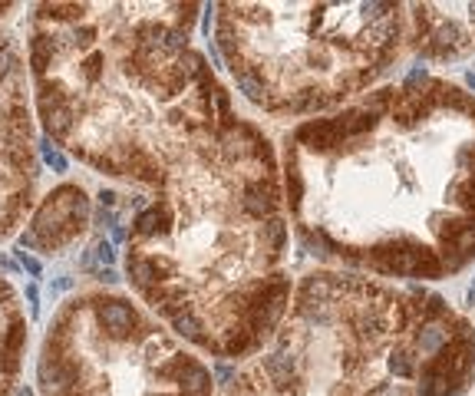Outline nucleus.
Returning a JSON list of instances; mask_svg holds the SVG:
<instances>
[{"instance_id":"nucleus-1","label":"nucleus","mask_w":475,"mask_h":396,"mask_svg":"<svg viewBox=\"0 0 475 396\" xmlns=\"http://www.w3.org/2000/svg\"><path fill=\"white\" fill-rule=\"evenodd\" d=\"M195 24L198 3H40L26 73L47 139L106 178L155 188L231 116Z\"/></svg>"},{"instance_id":"nucleus-2","label":"nucleus","mask_w":475,"mask_h":396,"mask_svg":"<svg viewBox=\"0 0 475 396\" xmlns=\"http://www.w3.org/2000/svg\"><path fill=\"white\" fill-rule=\"evenodd\" d=\"M274 148L228 116L155 185L125 231L132 297L215 357H244L288 314Z\"/></svg>"},{"instance_id":"nucleus-3","label":"nucleus","mask_w":475,"mask_h":396,"mask_svg":"<svg viewBox=\"0 0 475 396\" xmlns=\"http://www.w3.org/2000/svg\"><path fill=\"white\" fill-rule=\"evenodd\" d=\"M396 37L389 3H218L215 47L244 96L274 112H317L363 86Z\"/></svg>"},{"instance_id":"nucleus-4","label":"nucleus","mask_w":475,"mask_h":396,"mask_svg":"<svg viewBox=\"0 0 475 396\" xmlns=\"http://www.w3.org/2000/svg\"><path fill=\"white\" fill-rule=\"evenodd\" d=\"M40 396H212V370L132 294L83 287L37 350Z\"/></svg>"},{"instance_id":"nucleus-5","label":"nucleus","mask_w":475,"mask_h":396,"mask_svg":"<svg viewBox=\"0 0 475 396\" xmlns=\"http://www.w3.org/2000/svg\"><path fill=\"white\" fill-rule=\"evenodd\" d=\"M37 182V112L26 56L10 30H0V241L26 224Z\"/></svg>"},{"instance_id":"nucleus-6","label":"nucleus","mask_w":475,"mask_h":396,"mask_svg":"<svg viewBox=\"0 0 475 396\" xmlns=\"http://www.w3.org/2000/svg\"><path fill=\"white\" fill-rule=\"evenodd\" d=\"M93 205H89L86 188L79 182H60L40 198L24 228V245L43 258L63 254L86 235Z\"/></svg>"},{"instance_id":"nucleus-7","label":"nucleus","mask_w":475,"mask_h":396,"mask_svg":"<svg viewBox=\"0 0 475 396\" xmlns=\"http://www.w3.org/2000/svg\"><path fill=\"white\" fill-rule=\"evenodd\" d=\"M26 344H30V321L24 300L0 271V396H13L20 370H24Z\"/></svg>"},{"instance_id":"nucleus-8","label":"nucleus","mask_w":475,"mask_h":396,"mask_svg":"<svg viewBox=\"0 0 475 396\" xmlns=\"http://www.w3.org/2000/svg\"><path fill=\"white\" fill-rule=\"evenodd\" d=\"M360 261L383 274H406V277H439L442 261L436 251H429L413 241H376Z\"/></svg>"},{"instance_id":"nucleus-9","label":"nucleus","mask_w":475,"mask_h":396,"mask_svg":"<svg viewBox=\"0 0 475 396\" xmlns=\"http://www.w3.org/2000/svg\"><path fill=\"white\" fill-rule=\"evenodd\" d=\"M452 228L442 231V238L452 245V251H459V258L475 254V222H449Z\"/></svg>"},{"instance_id":"nucleus-10","label":"nucleus","mask_w":475,"mask_h":396,"mask_svg":"<svg viewBox=\"0 0 475 396\" xmlns=\"http://www.w3.org/2000/svg\"><path fill=\"white\" fill-rule=\"evenodd\" d=\"M452 386H455V380H452V376H446L436 363H429V370L423 373V383H419V393H423V396H449Z\"/></svg>"},{"instance_id":"nucleus-11","label":"nucleus","mask_w":475,"mask_h":396,"mask_svg":"<svg viewBox=\"0 0 475 396\" xmlns=\"http://www.w3.org/2000/svg\"><path fill=\"white\" fill-rule=\"evenodd\" d=\"M387 363H389V370L396 373V376H413V370H416L410 350H400V346H396V350L387 357Z\"/></svg>"},{"instance_id":"nucleus-12","label":"nucleus","mask_w":475,"mask_h":396,"mask_svg":"<svg viewBox=\"0 0 475 396\" xmlns=\"http://www.w3.org/2000/svg\"><path fill=\"white\" fill-rule=\"evenodd\" d=\"M462 40H465V33H462V26L459 24H449V26H442L436 33V50H455V47H462Z\"/></svg>"},{"instance_id":"nucleus-13","label":"nucleus","mask_w":475,"mask_h":396,"mask_svg":"<svg viewBox=\"0 0 475 396\" xmlns=\"http://www.w3.org/2000/svg\"><path fill=\"white\" fill-rule=\"evenodd\" d=\"M442 330H436V327H426V334L419 330V344H423V350H429V353H436L439 346H442Z\"/></svg>"},{"instance_id":"nucleus-14","label":"nucleus","mask_w":475,"mask_h":396,"mask_svg":"<svg viewBox=\"0 0 475 396\" xmlns=\"http://www.w3.org/2000/svg\"><path fill=\"white\" fill-rule=\"evenodd\" d=\"M462 205H465V208H472V211H475V182L462 192Z\"/></svg>"},{"instance_id":"nucleus-15","label":"nucleus","mask_w":475,"mask_h":396,"mask_svg":"<svg viewBox=\"0 0 475 396\" xmlns=\"http://www.w3.org/2000/svg\"><path fill=\"white\" fill-rule=\"evenodd\" d=\"M426 314H429V317L442 314V300H439V297H429V307H426Z\"/></svg>"},{"instance_id":"nucleus-16","label":"nucleus","mask_w":475,"mask_h":396,"mask_svg":"<svg viewBox=\"0 0 475 396\" xmlns=\"http://www.w3.org/2000/svg\"><path fill=\"white\" fill-rule=\"evenodd\" d=\"M13 10H17V3H0V20H3L7 13H13Z\"/></svg>"},{"instance_id":"nucleus-17","label":"nucleus","mask_w":475,"mask_h":396,"mask_svg":"<svg viewBox=\"0 0 475 396\" xmlns=\"http://www.w3.org/2000/svg\"><path fill=\"white\" fill-rule=\"evenodd\" d=\"M465 83H469V86L475 89V73H469V76H465Z\"/></svg>"}]
</instances>
